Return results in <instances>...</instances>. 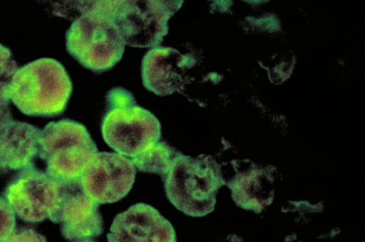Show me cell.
Wrapping results in <instances>:
<instances>
[{
  "label": "cell",
  "mask_w": 365,
  "mask_h": 242,
  "mask_svg": "<svg viewBox=\"0 0 365 242\" xmlns=\"http://www.w3.org/2000/svg\"><path fill=\"white\" fill-rule=\"evenodd\" d=\"M82 4L66 33V50L82 66L101 74L120 61L125 43L112 17V1Z\"/></svg>",
  "instance_id": "1"
},
{
  "label": "cell",
  "mask_w": 365,
  "mask_h": 242,
  "mask_svg": "<svg viewBox=\"0 0 365 242\" xmlns=\"http://www.w3.org/2000/svg\"><path fill=\"white\" fill-rule=\"evenodd\" d=\"M73 84L63 64L41 58L19 67L9 86V98L24 114L53 117L63 114Z\"/></svg>",
  "instance_id": "2"
},
{
  "label": "cell",
  "mask_w": 365,
  "mask_h": 242,
  "mask_svg": "<svg viewBox=\"0 0 365 242\" xmlns=\"http://www.w3.org/2000/svg\"><path fill=\"white\" fill-rule=\"evenodd\" d=\"M101 130L106 143L130 159L160 141L162 136L157 117L138 105L133 94L122 87L108 91Z\"/></svg>",
  "instance_id": "3"
},
{
  "label": "cell",
  "mask_w": 365,
  "mask_h": 242,
  "mask_svg": "<svg viewBox=\"0 0 365 242\" xmlns=\"http://www.w3.org/2000/svg\"><path fill=\"white\" fill-rule=\"evenodd\" d=\"M161 178L169 201L192 217L213 211L217 191L222 183L219 168L209 156L193 158L178 151Z\"/></svg>",
  "instance_id": "4"
},
{
  "label": "cell",
  "mask_w": 365,
  "mask_h": 242,
  "mask_svg": "<svg viewBox=\"0 0 365 242\" xmlns=\"http://www.w3.org/2000/svg\"><path fill=\"white\" fill-rule=\"evenodd\" d=\"M97 152L87 128L76 121H51L41 130L38 156L46 163V172L58 181L79 179Z\"/></svg>",
  "instance_id": "5"
},
{
  "label": "cell",
  "mask_w": 365,
  "mask_h": 242,
  "mask_svg": "<svg viewBox=\"0 0 365 242\" xmlns=\"http://www.w3.org/2000/svg\"><path fill=\"white\" fill-rule=\"evenodd\" d=\"M183 1H112V17L125 45L154 48L168 34V21Z\"/></svg>",
  "instance_id": "6"
},
{
  "label": "cell",
  "mask_w": 365,
  "mask_h": 242,
  "mask_svg": "<svg viewBox=\"0 0 365 242\" xmlns=\"http://www.w3.org/2000/svg\"><path fill=\"white\" fill-rule=\"evenodd\" d=\"M61 188V181L33 166L18 171L11 178L3 198L20 219L37 223L54 215Z\"/></svg>",
  "instance_id": "7"
},
{
  "label": "cell",
  "mask_w": 365,
  "mask_h": 242,
  "mask_svg": "<svg viewBox=\"0 0 365 242\" xmlns=\"http://www.w3.org/2000/svg\"><path fill=\"white\" fill-rule=\"evenodd\" d=\"M135 175L136 168L129 158L115 152L98 151L79 179L85 193L100 205L123 199L133 188Z\"/></svg>",
  "instance_id": "8"
},
{
  "label": "cell",
  "mask_w": 365,
  "mask_h": 242,
  "mask_svg": "<svg viewBox=\"0 0 365 242\" xmlns=\"http://www.w3.org/2000/svg\"><path fill=\"white\" fill-rule=\"evenodd\" d=\"M50 220L60 223L61 235L68 241L91 240L103 232L99 204L85 193L80 179L61 182L58 206Z\"/></svg>",
  "instance_id": "9"
},
{
  "label": "cell",
  "mask_w": 365,
  "mask_h": 242,
  "mask_svg": "<svg viewBox=\"0 0 365 242\" xmlns=\"http://www.w3.org/2000/svg\"><path fill=\"white\" fill-rule=\"evenodd\" d=\"M195 64L192 54H182L173 47L152 48L142 59L143 84L147 90L160 96L182 92L188 83L187 74Z\"/></svg>",
  "instance_id": "10"
},
{
  "label": "cell",
  "mask_w": 365,
  "mask_h": 242,
  "mask_svg": "<svg viewBox=\"0 0 365 242\" xmlns=\"http://www.w3.org/2000/svg\"><path fill=\"white\" fill-rule=\"evenodd\" d=\"M108 242H177L171 223L153 206L137 203L117 214Z\"/></svg>",
  "instance_id": "11"
},
{
  "label": "cell",
  "mask_w": 365,
  "mask_h": 242,
  "mask_svg": "<svg viewBox=\"0 0 365 242\" xmlns=\"http://www.w3.org/2000/svg\"><path fill=\"white\" fill-rule=\"evenodd\" d=\"M41 129L15 120L11 111L0 118V175L34 166Z\"/></svg>",
  "instance_id": "12"
},
{
  "label": "cell",
  "mask_w": 365,
  "mask_h": 242,
  "mask_svg": "<svg viewBox=\"0 0 365 242\" xmlns=\"http://www.w3.org/2000/svg\"><path fill=\"white\" fill-rule=\"evenodd\" d=\"M175 152L176 150L165 141H159L130 160L138 171L156 173L163 178L166 174Z\"/></svg>",
  "instance_id": "13"
},
{
  "label": "cell",
  "mask_w": 365,
  "mask_h": 242,
  "mask_svg": "<svg viewBox=\"0 0 365 242\" xmlns=\"http://www.w3.org/2000/svg\"><path fill=\"white\" fill-rule=\"evenodd\" d=\"M239 187H235V194L242 206L252 209H258L264 205L269 198L270 189L268 180L262 174L252 172L240 178Z\"/></svg>",
  "instance_id": "14"
},
{
  "label": "cell",
  "mask_w": 365,
  "mask_h": 242,
  "mask_svg": "<svg viewBox=\"0 0 365 242\" xmlns=\"http://www.w3.org/2000/svg\"><path fill=\"white\" fill-rule=\"evenodd\" d=\"M18 68L9 48L0 43V108L9 109V86Z\"/></svg>",
  "instance_id": "15"
},
{
  "label": "cell",
  "mask_w": 365,
  "mask_h": 242,
  "mask_svg": "<svg viewBox=\"0 0 365 242\" xmlns=\"http://www.w3.org/2000/svg\"><path fill=\"white\" fill-rule=\"evenodd\" d=\"M15 216L4 198L0 196V242L6 240L15 230Z\"/></svg>",
  "instance_id": "16"
},
{
  "label": "cell",
  "mask_w": 365,
  "mask_h": 242,
  "mask_svg": "<svg viewBox=\"0 0 365 242\" xmlns=\"http://www.w3.org/2000/svg\"><path fill=\"white\" fill-rule=\"evenodd\" d=\"M3 242H47L44 236L32 228L20 227L15 228L13 233Z\"/></svg>",
  "instance_id": "17"
},
{
  "label": "cell",
  "mask_w": 365,
  "mask_h": 242,
  "mask_svg": "<svg viewBox=\"0 0 365 242\" xmlns=\"http://www.w3.org/2000/svg\"><path fill=\"white\" fill-rule=\"evenodd\" d=\"M76 242H95L92 240H86V241H76Z\"/></svg>",
  "instance_id": "18"
}]
</instances>
